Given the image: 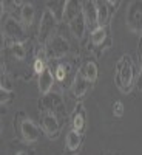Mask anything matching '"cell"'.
Instances as JSON below:
<instances>
[{
	"label": "cell",
	"instance_id": "1",
	"mask_svg": "<svg viewBox=\"0 0 142 155\" xmlns=\"http://www.w3.org/2000/svg\"><path fill=\"white\" fill-rule=\"evenodd\" d=\"M133 76H134V70H133V64L127 54L121 58V61L116 64V84L122 90V92H130L131 85H133Z\"/></svg>",
	"mask_w": 142,
	"mask_h": 155
},
{
	"label": "cell",
	"instance_id": "2",
	"mask_svg": "<svg viewBox=\"0 0 142 155\" xmlns=\"http://www.w3.org/2000/svg\"><path fill=\"white\" fill-rule=\"evenodd\" d=\"M127 25L136 33H142V2L134 0L127 11Z\"/></svg>",
	"mask_w": 142,
	"mask_h": 155
},
{
	"label": "cell",
	"instance_id": "3",
	"mask_svg": "<svg viewBox=\"0 0 142 155\" xmlns=\"http://www.w3.org/2000/svg\"><path fill=\"white\" fill-rule=\"evenodd\" d=\"M40 107L43 113H53L57 116L59 113H63V101L57 93H48L42 98Z\"/></svg>",
	"mask_w": 142,
	"mask_h": 155
},
{
	"label": "cell",
	"instance_id": "4",
	"mask_svg": "<svg viewBox=\"0 0 142 155\" xmlns=\"http://www.w3.org/2000/svg\"><path fill=\"white\" fill-rule=\"evenodd\" d=\"M56 25V19L51 12L46 9L42 16L40 25H39V39H40L42 44H46L51 37H53V30Z\"/></svg>",
	"mask_w": 142,
	"mask_h": 155
},
{
	"label": "cell",
	"instance_id": "5",
	"mask_svg": "<svg viewBox=\"0 0 142 155\" xmlns=\"http://www.w3.org/2000/svg\"><path fill=\"white\" fill-rule=\"evenodd\" d=\"M3 33L8 39H11L14 44H22L25 41V31L22 28V25L14 20V19H8L3 25Z\"/></svg>",
	"mask_w": 142,
	"mask_h": 155
},
{
	"label": "cell",
	"instance_id": "6",
	"mask_svg": "<svg viewBox=\"0 0 142 155\" xmlns=\"http://www.w3.org/2000/svg\"><path fill=\"white\" fill-rule=\"evenodd\" d=\"M46 50H48V54L49 56H54V58H62L68 53V42L63 39L62 36H53L46 42Z\"/></svg>",
	"mask_w": 142,
	"mask_h": 155
},
{
	"label": "cell",
	"instance_id": "7",
	"mask_svg": "<svg viewBox=\"0 0 142 155\" xmlns=\"http://www.w3.org/2000/svg\"><path fill=\"white\" fill-rule=\"evenodd\" d=\"M82 12L85 16L87 25L93 31L96 28H99V23H97V5L93 0H87V2H82Z\"/></svg>",
	"mask_w": 142,
	"mask_h": 155
},
{
	"label": "cell",
	"instance_id": "8",
	"mask_svg": "<svg viewBox=\"0 0 142 155\" xmlns=\"http://www.w3.org/2000/svg\"><path fill=\"white\" fill-rule=\"evenodd\" d=\"M20 132H22V137L25 141H28V143H33V141H37L39 137H40V130H39V127L30 121V120H25L20 126Z\"/></svg>",
	"mask_w": 142,
	"mask_h": 155
},
{
	"label": "cell",
	"instance_id": "9",
	"mask_svg": "<svg viewBox=\"0 0 142 155\" xmlns=\"http://www.w3.org/2000/svg\"><path fill=\"white\" fill-rule=\"evenodd\" d=\"M87 127V116H85V110L82 104H77L74 113H73V130L82 134Z\"/></svg>",
	"mask_w": 142,
	"mask_h": 155
},
{
	"label": "cell",
	"instance_id": "10",
	"mask_svg": "<svg viewBox=\"0 0 142 155\" xmlns=\"http://www.w3.org/2000/svg\"><path fill=\"white\" fill-rule=\"evenodd\" d=\"M42 124L43 129L46 130V134L49 137H56L59 132V121H57V116L53 113H43L42 116Z\"/></svg>",
	"mask_w": 142,
	"mask_h": 155
},
{
	"label": "cell",
	"instance_id": "11",
	"mask_svg": "<svg viewBox=\"0 0 142 155\" xmlns=\"http://www.w3.org/2000/svg\"><path fill=\"white\" fill-rule=\"evenodd\" d=\"M90 81H87L85 78L79 73L76 78H74V81H73V84H71V90H73V95H74V98H82L84 95H85V92L88 90V87H90Z\"/></svg>",
	"mask_w": 142,
	"mask_h": 155
},
{
	"label": "cell",
	"instance_id": "12",
	"mask_svg": "<svg viewBox=\"0 0 142 155\" xmlns=\"http://www.w3.org/2000/svg\"><path fill=\"white\" fill-rule=\"evenodd\" d=\"M53 82H54V76L51 73V70L45 68V71L42 74H39V90H40V93L43 96L49 93L51 87H53Z\"/></svg>",
	"mask_w": 142,
	"mask_h": 155
},
{
	"label": "cell",
	"instance_id": "13",
	"mask_svg": "<svg viewBox=\"0 0 142 155\" xmlns=\"http://www.w3.org/2000/svg\"><path fill=\"white\" fill-rule=\"evenodd\" d=\"M70 23V28L73 31V34L76 37H82L84 33H85V27H87V20H85V16H84V12H80L79 16H76L73 20L68 22Z\"/></svg>",
	"mask_w": 142,
	"mask_h": 155
},
{
	"label": "cell",
	"instance_id": "14",
	"mask_svg": "<svg viewBox=\"0 0 142 155\" xmlns=\"http://www.w3.org/2000/svg\"><path fill=\"white\" fill-rule=\"evenodd\" d=\"M46 8L51 14L54 16L56 20H62L65 17V8L67 2H46Z\"/></svg>",
	"mask_w": 142,
	"mask_h": 155
},
{
	"label": "cell",
	"instance_id": "15",
	"mask_svg": "<svg viewBox=\"0 0 142 155\" xmlns=\"http://www.w3.org/2000/svg\"><path fill=\"white\" fill-rule=\"evenodd\" d=\"M80 143H82V134L76 132V130H71L67 135V152L68 153L76 152L80 147Z\"/></svg>",
	"mask_w": 142,
	"mask_h": 155
},
{
	"label": "cell",
	"instance_id": "16",
	"mask_svg": "<svg viewBox=\"0 0 142 155\" xmlns=\"http://www.w3.org/2000/svg\"><path fill=\"white\" fill-rule=\"evenodd\" d=\"M96 5H97V23L100 28H105L111 11H110L107 2H96Z\"/></svg>",
	"mask_w": 142,
	"mask_h": 155
},
{
	"label": "cell",
	"instance_id": "17",
	"mask_svg": "<svg viewBox=\"0 0 142 155\" xmlns=\"http://www.w3.org/2000/svg\"><path fill=\"white\" fill-rule=\"evenodd\" d=\"M87 81H90V82H94L96 79H97V65L94 62H85L84 65H82V68H80V71H79Z\"/></svg>",
	"mask_w": 142,
	"mask_h": 155
},
{
	"label": "cell",
	"instance_id": "18",
	"mask_svg": "<svg viewBox=\"0 0 142 155\" xmlns=\"http://www.w3.org/2000/svg\"><path fill=\"white\" fill-rule=\"evenodd\" d=\"M80 12H82L80 3L74 2V0H68V2H67V8H65V17H67V20L68 22L73 20L76 16H79Z\"/></svg>",
	"mask_w": 142,
	"mask_h": 155
},
{
	"label": "cell",
	"instance_id": "19",
	"mask_svg": "<svg viewBox=\"0 0 142 155\" xmlns=\"http://www.w3.org/2000/svg\"><path fill=\"white\" fill-rule=\"evenodd\" d=\"M20 17H22L23 23L31 25L33 20H34V6H33L31 3H25V5L20 8Z\"/></svg>",
	"mask_w": 142,
	"mask_h": 155
},
{
	"label": "cell",
	"instance_id": "20",
	"mask_svg": "<svg viewBox=\"0 0 142 155\" xmlns=\"http://www.w3.org/2000/svg\"><path fill=\"white\" fill-rule=\"evenodd\" d=\"M105 39H107V31L105 28H96L93 33H91V42L94 47H102L105 42Z\"/></svg>",
	"mask_w": 142,
	"mask_h": 155
},
{
	"label": "cell",
	"instance_id": "21",
	"mask_svg": "<svg viewBox=\"0 0 142 155\" xmlns=\"http://www.w3.org/2000/svg\"><path fill=\"white\" fill-rule=\"evenodd\" d=\"M68 71H70V65H67V64H59L56 67V71H54V78L59 82H63L68 78Z\"/></svg>",
	"mask_w": 142,
	"mask_h": 155
},
{
	"label": "cell",
	"instance_id": "22",
	"mask_svg": "<svg viewBox=\"0 0 142 155\" xmlns=\"http://www.w3.org/2000/svg\"><path fill=\"white\" fill-rule=\"evenodd\" d=\"M11 54L14 56L16 59H25V56H27V50H25V47L22 44H12L11 45Z\"/></svg>",
	"mask_w": 142,
	"mask_h": 155
},
{
	"label": "cell",
	"instance_id": "23",
	"mask_svg": "<svg viewBox=\"0 0 142 155\" xmlns=\"http://www.w3.org/2000/svg\"><path fill=\"white\" fill-rule=\"evenodd\" d=\"M14 99V93L12 92H6V90H0V102H2V107L6 106L8 102H11Z\"/></svg>",
	"mask_w": 142,
	"mask_h": 155
},
{
	"label": "cell",
	"instance_id": "24",
	"mask_svg": "<svg viewBox=\"0 0 142 155\" xmlns=\"http://www.w3.org/2000/svg\"><path fill=\"white\" fill-rule=\"evenodd\" d=\"M34 71L39 73V74H42L45 71V62H43V59L40 56H39V59L34 62Z\"/></svg>",
	"mask_w": 142,
	"mask_h": 155
},
{
	"label": "cell",
	"instance_id": "25",
	"mask_svg": "<svg viewBox=\"0 0 142 155\" xmlns=\"http://www.w3.org/2000/svg\"><path fill=\"white\" fill-rule=\"evenodd\" d=\"M113 113H114V116H122L124 115V104L122 102H114L113 104Z\"/></svg>",
	"mask_w": 142,
	"mask_h": 155
},
{
	"label": "cell",
	"instance_id": "26",
	"mask_svg": "<svg viewBox=\"0 0 142 155\" xmlns=\"http://www.w3.org/2000/svg\"><path fill=\"white\" fill-rule=\"evenodd\" d=\"M2 90H6V92H12L11 81L8 79L6 76H2Z\"/></svg>",
	"mask_w": 142,
	"mask_h": 155
},
{
	"label": "cell",
	"instance_id": "27",
	"mask_svg": "<svg viewBox=\"0 0 142 155\" xmlns=\"http://www.w3.org/2000/svg\"><path fill=\"white\" fill-rule=\"evenodd\" d=\"M105 2H107V5H108L110 11H116L114 8H118V6L121 5V2H119V0H116V2H113V0H105Z\"/></svg>",
	"mask_w": 142,
	"mask_h": 155
},
{
	"label": "cell",
	"instance_id": "28",
	"mask_svg": "<svg viewBox=\"0 0 142 155\" xmlns=\"http://www.w3.org/2000/svg\"><path fill=\"white\" fill-rule=\"evenodd\" d=\"M137 87L142 90V59H140V73H139V79H137Z\"/></svg>",
	"mask_w": 142,
	"mask_h": 155
},
{
	"label": "cell",
	"instance_id": "29",
	"mask_svg": "<svg viewBox=\"0 0 142 155\" xmlns=\"http://www.w3.org/2000/svg\"><path fill=\"white\" fill-rule=\"evenodd\" d=\"M17 155H30V153H27V152H19Z\"/></svg>",
	"mask_w": 142,
	"mask_h": 155
}]
</instances>
